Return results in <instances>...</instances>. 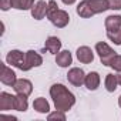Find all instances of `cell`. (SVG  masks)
<instances>
[{"mask_svg":"<svg viewBox=\"0 0 121 121\" xmlns=\"http://www.w3.org/2000/svg\"><path fill=\"white\" fill-rule=\"evenodd\" d=\"M50 95L53 98L56 110H58V111L66 112L76 104L74 94L63 84H53L50 88Z\"/></svg>","mask_w":121,"mask_h":121,"instance_id":"1","label":"cell"},{"mask_svg":"<svg viewBox=\"0 0 121 121\" xmlns=\"http://www.w3.org/2000/svg\"><path fill=\"white\" fill-rule=\"evenodd\" d=\"M7 64H12L13 67L20 69L22 71H26V53L20 51V50H12L9 51L7 57H6Z\"/></svg>","mask_w":121,"mask_h":121,"instance_id":"2","label":"cell"},{"mask_svg":"<svg viewBox=\"0 0 121 121\" xmlns=\"http://www.w3.org/2000/svg\"><path fill=\"white\" fill-rule=\"evenodd\" d=\"M95 51L98 53V57H100L101 63H103L104 66H110L112 57L115 56V51H114L107 43H103V41H100V43L95 44Z\"/></svg>","mask_w":121,"mask_h":121,"instance_id":"3","label":"cell"},{"mask_svg":"<svg viewBox=\"0 0 121 121\" xmlns=\"http://www.w3.org/2000/svg\"><path fill=\"white\" fill-rule=\"evenodd\" d=\"M48 20L53 23V26H56V27H58V29H63V27H66L67 24H69V22H70V16H69V13L66 12V10H56L50 17H48Z\"/></svg>","mask_w":121,"mask_h":121,"instance_id":"4","label":"cell"},{"mask_svg":"<svg viewBox=\"0 0 121 121\" xmlns=\"http://www.w3.org/2000/svg\"><path fill=\"white\" fill-rule=\"evenodd\" d=\"M0 81H2L4 86H14L16 84V81H17V78H16V73L10 69V67H7L4 63H2V73H0Z\"/></svg>","mask_w":121,"mask_h":121,"instance_id":"5","label":"cell"},{"mask_svg":"<svg viewBox=\"0 0 121 121\" xmlns=\"http://www.w3.org/2000/svg\"><path fill=\"white\" fill-rule=\"evenodd\" d=\"M67 80H69L73 86L80 87V86L84 84V81H86V73H84L81 69L74 67V69H71V70L69 71V74H67Z\"/></svg>","mask_w":121,"mask_h":121,"instance_id":"6","label":"cell"},{"mask_svg":"<svg viewBox=\"0 0 121 121\" xmlns=\"http://www.w3.org/2000/svg\"><path fill=\"white\" fill-rule=\"evenodd\" d=\"M43 64V57L34 51V50H29L26 53V71H29L33 67H39Z\"/></svg>","mask_w":121,"mask_h":121,"instance_id":"7","label":"cell"},{"mask_svg":"<svg viewBox=\"0 0 121 121\" xmlns=\"http://www.w3.org/2000/svg\"><path fill=\"white\" fill-rule=\"evenodd\" d=\"M13 90L17 93V94H23V95H30L31 91H33V84L31 81L26 80V78H19L16 81V84L13 86Z\"/></svg>","mask_w":121,"mask_h":121,"instance_id":"8","label":"cell"},{"mask_svg":"<svg viewBox=\"0 0 121 121\" xmlns=\"http://www.w3.org/2000/svg\"><path fill=\"white\" fill-rule=\"evenodd\" d=\"M77 58H78V61L83 63V64H90L94 60V54H93L90 47L81 46V47L77 48Z\"/></svg>","mask_w":121,"mask_h":121,"instance_id":"9","label":"cell"},{"mask_svg":"<svg viewBox=\"0 0 121 121\" xmlns=\"http://www.w3.org/2000/svg\"><path fill=\"white\" fill-rule=\"evenodd\" d=\"M47 7L48 3H46L44 0H39L37 3H34V6L31 7V16L36 20H41L44 16H47Z\"/></svg>","mask_w":121,"mask_h":121,"instance_id":"10","label":"cell"},{"mask_svg":"<svg viewBox=\"0 0 121 121\" xmlns=\"http://www.w3.org/2000/svg\"><path fill=\"white\" fill-rule=\"evenodd\" d=\"M14 110V95L3 91L0 93V111Z\"/></svg>","mask_w":121,"mask_h":121,"instance_id":"11","label":"cell"},{"mask_svg":"<svg viewBox=\"0 0 121 121\" xmlns=\"http://www.w3.org/2000/svg\"><path fill=\"white\" fill-rule=\"evenodd\" d=\"M56 63L60 66V67H69L71 63H73V57H71V53L69 50H63V51H58L56 54Z\"/></svg>","mask_w":121,"mask_h":121,"instance_id":"12","label":"cell"},{"mask_svg":"<svg viewBox=\"0 0 121 121\" xmlns=\"http://www.w3.org/2000/svg\"><path fill=\"white\" fill-rule=\"evenodd\" d=\"M44 48L51 53V54H57L60 51V48H61V41H60L58 37H54V36H50L46 43H44Z\"/></svg>","mask_w":121,"mask_h":121,"instance_id":"13","label":"cell"},{"mask_svg":"<svg viewBox=\"0 0 121 121\" xmlns=\"http://www.w3.org/2000/svg\"><path fill=\"white\" fill-rule=\"evenodd\" d=\"M84 84H86V87H87L90 91L97 90L98 86H100V74H98L97 71H91V73H88V74L86 76V81H84Z\"/></svg>","mask_w":121,"mask_h":121,"instance_id":"14","label":"cell"},{"mask_svg":"<svg viewBox=\"0 0 121 121\" xmlns=\"http://www.w3.org/2000/svg\"><path fill=\"white\" fill-rule=\"evenodd\" d=\"M77 14L80 17H83V19H90V17L94 16L88 0H83V2H80V4L77 6Z\"/></svg>","mask_w":121,"mask_h":121,"instance_id":"15","label":"cell"},{"mask_svg":"<svg viewBox=\"0 0 121 121\" xmlns=\"http://www.w3.org/2000/svg\"><path fill=\"white\" fill-rule=\"evenodd\" d=\"M88 3L91 6V10L94 14L103 13L108 9V2L107 0H88Z\"/></svg>","mask_w":121,"mask_h":121,"instance_id":"16","label":"cell"},{"mask_svg":"<svg viewBox=\"0 0 121 121\" xmlns=\"http://www.w3.org/2000/svg\"><path fill=\"white\" fill-rule=\"evenodd\" d=\"M33 108H34L37 112H40V114H46V112L50 111V104L47 103L46 98L39 97V98H36V100L33 101Z\"/></svg>","mask_w":121,"mask_h":121,"instance_id":"17","label":"cell"},{"mask_svg":"<svg viewBox=\"0 0 121 121\" xmlns=\"http://www.w3.org/2000/svg\"><path fill=\"white\" fill-rule=\"evenodd\" d=\"M27 107H29L27 95H23V94L14 95V110L16 111H26Z\"/></svg>","mask_w":121,"mask_h":121,"instance_id":"18","label":"cell"},{"mask_svg":"<svg viewBox=\"0 0 121 121\" xmlns=\"http://www.w3.org/2000/svg\"><path fill=\"white\" fill-rule=\"evenodd\" d=\"M105 29L107 30H118L121 29V16H108L105 19Z\"/></svg>","mask_w":121,"mask_h":121,"instance_id":"19","label":"cell"},{"mask_svg":"<svg viewBox=\"0 0 121 121\" xmlns=\"http://www.w3.org/2000/svg\"><path fill=\"white\" fill-rule=\"evenodd\" d=\"M117 86H118V80H117V74H107L105 77V90L108 93H114L117 90Z\"/></svg>","mask_w":121,"mask_h":121,"instance_id":"20","label":"cell"},{"mask_svg":"<svg viewBox=\"0 0 121 121\" xmlns=\"http://www.w3.org/2000/svg\"><path fill=\"white\" fill-rule=\"evenodd\" d=\"M12 3L17 10H31V7L34 6V0H12Z\"/></svg>","mask_w":121,"mask_h":121,"instance_id":"21","label":"cell"},{"mask_svg":"<svg viewBox=\"0 0 121 121\" xmlns=\"http://www.w3.org/2000/svg\"><path fill=\"white\" fill-rule=\"evenodd\" d=\"M107 37L117 46H121V29L118 30H107Z\"/></svg>","mask_w":121,"mask_h":121,"instance_id":"22","label":"cell"},{"mask_svg":"<svg viewBox=\"0 0 121 121\" xmlns=\"http://www.w3.org/2000/svg\"><path fill=\"white\" fill-rule=\"evenodd\" d=\"M110 67H112L115 71H121V56L115 54L111 60V63H110Z\"/></svg>","mask_w":121,"mask_h":121,"instance_id":"23","label":"cell"},{"mask_svg":"<svg viewBox=\"0 0 121 121\" xmlns=\"http://www.w3.org/2000/svg\"><path fill=\"white\" fill-rule=\"evenodd\" d=\"M48 120H60V121H66V115H64V112L63 111H56V112H51V114H48V117H47Z\"/></svg>","mask_w":121,"mask_h":121,"instance_id":"24","label":"cell"},{"mask_svg":"<svg viewBox=\"0 0 121 121\" xmlns=\"http://www.w3.org/2000/svg\"><path fill=\"white\" fill-rule=\"evenodd\" d=\"M108 9L111 10H121V0H107Z\"/></svg>","mask_w":121,"mask_h":121,"instance_id":"25","label":"cell"},{"mask_svg":"<svg viewBox=\"0 0 121 121\" xmlns=\"http://www.w3.org/2000/svg\"><path fill=\"white\" fill-rule=\"evenodd\" d=\"M57 7L58 6H57V3L54 2V0H50V2H48V7H47V17H50L56 10H58Z\"/></svg>","mask_w":121,"mask_h":121,"instance_id":"26","label":"cell"},{"mask_svg":"<svg viewBox=\"0 0 121 121\" xmlns=\"http://www.w3.org/2000/svg\"><path fill=\"white\" fill-rule=\"evenodd\" d=\"M10 7H13V3H12V0H0V9H2L3 12L9 10Z\"/></svg>","mask_w":121,"mask_h":121,"instance_id":"27","label":"cell"},{"mask_svg":"<svg viewBox=\"0 0 121 121\" xmlns=\"http://www.w3.org/2000/svg\"><path fill=\"white\" fill-rule=\"evenodd\" d=\"M61 2H63L64 4H67V6H70V4H73V3H76V0H61Z\"/></svg>","mask_w":121,"mask_h":121,"instance_id":"28","label":"cell"},{"mask_svg":"<svg viewBox=\"0 0 121 121\" xmlns=\"http://www.w3.org/2000/svg\"><path fill=\"white\" fill-rule=\"evenodd\" d=\"M117 80H118V84L121 86V71H118V74H117Z\"/></svg>","mask_w":121,"mask_h":121,"instance_id":"29","label":"cell"},{"mask_svg":"<svg viewBox=\"0 0 121 121\" xmlns=\"http://www.w3.org/2000/svg\"><path fill=\"white\" fill-rule=\"evenodd\" d=\"M118 105H120V107H121V95H120V97H118Z\"/></svg>","mask_w":121,"mask_h":121,"instance_id":"30","label":"cell"}]
</instances>
